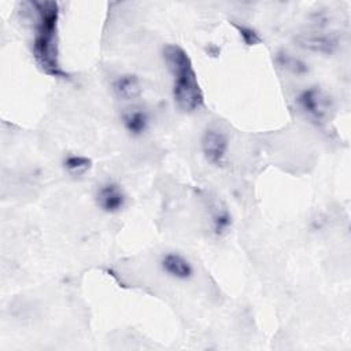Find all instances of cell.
Returning <instances> with one entry per match:
<instances>
[{"mask_svg": "<svg viewBox=\"0 0 351 351\" xmlns=\"http://www.w3.org/2000/svg\"><path fill=\"white\" fill-rule=\"evenodd\" d=\"M233 26L239 32V36L241 37V40L244 41L245 45H256L262 41L255 29L245 26V25H239V23H233Z\"/></svg>", "mask_w": 351, "mask_h": 351, "instance_id": "obj_13", "label": "cell"}, {"mask_svg": "<svg viewBox=\"0 0 351 351\" xmlns=\"http://www.w3.org/2000/svg\"><path fill=\"white\" fill-rule=\"evenodd\" d=\"M274 59H276V63L281 69H284V70H287V71H289L292 74L303 75V74L308 73V66L300 58L295 56L293 53H291L288 51H284V49L278 51L276 53Z\"/></svg>", "mask_w": 351, "mask_h": 351, "instance_id": "obj_11", "label": "cell"}, {"mask_svg": "<svg viewBox=\"0 0 351 351\" xmlns=\"http://www.w3.org/2000/svg\"><path fill=\"white\" fill-rule=\"evenodd\" d=\"M232 223H233V218L229 210L225 206L217 204L211 213L213 233L218 237H222L230 230Z\"/></svg>", "mask_w": 351, "mask_h": 351, "instance_id": "obj_10", "label": "cell"}, {"mask_svg": "<svg viewBox=\"0 0 351 351\" xmlns=\"http://www.w3.org/2000/svg\"><path fill=\"white\" fill-rule=\"evenodd\" d=\"M97 207L108 214L119 213L126 204V193L123 188L115 181H106L100 184L95 193Z\"/></svg>", "mask_w": 351, "mask_h": 351, "instance_id": "obj_5", "label": "cell"}, {"mask_svg": "<svg viewBox=\"0 0 351 351\" xmlns=\"http://www.w3.org/2000/svg\"><path fill=\"white\" fill-rule=\"evenodd\" d=\"M64 170L73 177H81L92 169V160L84 155H67L63 159Z\"/></svg>", "mask_w": 351, "mask_h": 351, "instance_id": "obj_12", "label": "cell"}, {"mask_svg": "<svg viewBox=\"0 0 351 351\" xmlns=\"http://www.w3.org/2000/svg\"><path fill=\"white\" fill-rule=\"evenodd\" d=\"M163 59L171 74L176 106L184 112L199 111L204 106V93L188 52L177 44H167L163 48Z\"/></svg>", "mask_w": 351, "mask_h": 351, "instance_id": "obj_2", "label": "cell"}, {"mask_svg": "<svg viewBox=\"0 0 351 351\" xmlns=\"http://www.w3.org/2000/svg\"><path fill=\"white\" fill-rule=\"evenodd\" d=\"M165 274L174 280L186 281L193 276L192 263L178 252H166L162 255L159 262Z\"/></svg>", "mask_w": 351, "mask_h": 351, "instance_id": "obj_6", "label": "cell"}, {"mask_svg": "<svg viewBox=\"0 0 351 351\" xmlns=\"http://www.w3.org/2000/svg\"><path fill=\"white\" fill-rule=\"evenodd\" d=\"M296 104L307 118L317 123L325 122L332 108L329 95L319 86H308L300 90L296 96Z\"/></svg>", "mask_w": 351, "mask_h": 351, "instance_id": "obj_3", "label": "cell"}, {"mask_svg": "<svg viewBox=\"0 0 351 351\" xmlns=\"http://www.w3.org/2000/svg\"><path fill=\"white\" fill-rule=\"evenodd\" d=\"M121 119L126 132L134 137L143 136L151 125L149 112L143 107H129L123 110Z\"/></svg>", "mask_w": 351, "mask_h": 351, "instance_id": "obj_7", "label": "cell"}, {"mask_svg": "<svg viewBox=\"0 0 351 351\" xmlns=\"http://www.w3.org/2000/svg\"><path fill=\"white\" fill-rule=\"evenodd\" d=\"M112 90L118 99L130 101L140 97L143 88H141L140 78L136 74L125 73L118 75L112 81Z\"/></svg>", "mask_w": 351, "mask_h": 351, "instance_id": "obj_8", "label": "cell"}, {"mask_svg": "<svg viewBox=\"0 0 351 351\" xmlns=\"http://www.w3.org/2000/svg\"><path fill=\"white\" fill-rule=\"evenodd\" d=\"M29 5L36 15L32 52L37 66L51 77L67 78L59 62V4L41 0L30 1Z\"/></svg>", "mask_w": 351, "mask_h": 351, "instance_id": "obj_1", "label": "cell"}, {"mask_svg": "<svg viewBox=\"0 0 351 351\" xmlns=\"http://www.w3.org/2000/svg\"><path fill=\"white\" fill-rule=\"evenodd\" d=\"M200 148L208 163L214 166H222L229 151V138L225 132L211 126L203 132Z\"/></svg>", "mask_w": 351, "mask_h": 351, "instance_id": "obj_4", "label": "cell"}, {"mask_svg": "<svg viewBox=\"0 0 351 351\" xmlns=\"http://www.w3.org/2000/svg\"><path fill=\"white\" fill-rule=\"evenodd\" d=\"M299 43L306 49L319 53H332L337 47V38L325 33H310L299 37Z\"/></svg>", "mask_w": 351, "mask_h": 351, "instance_id": "obj_9", "label": "cell"}]
</instances>
